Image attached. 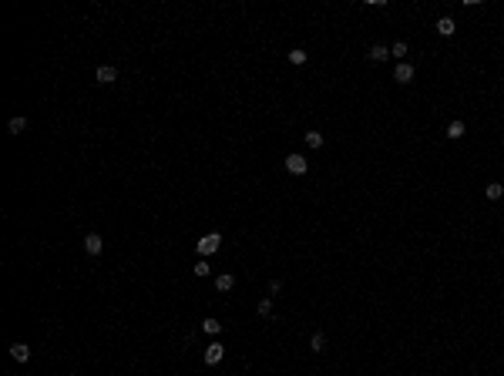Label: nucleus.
<instances>
[{
  "label": "nucleus",
  "instance_id": "nucleus-7",
  "mask_svg": "<svg viewBox=\"0 0 504 376\" xmlns=\"http://www.w3.org/2000/svg\"><path fill=\"white\" fill-rule=\"evenodd\" d=\"M10 360L27 363V360H31V346H27V343H10Z\"/></svg>",
  "mask_w": 504,
  "mask_h": 376
},
{
  "label": "nucleus",
  "instance_id": "nucleus-13",
  "mask_svg": "<svg viewBox=\"0 0 504 376\" xmlns=\"http://www.w3.org/2000/svg\"><path fill=\"white\" fill-rule=\"evenodd\" d=\"M306 148H313V152H316V148H323V135L320 131H306Z\"/></svg>",
  "mask_w": 504,
  "mask_h": 376
},
{
  "label": "nucleus",
  "instance_id": "nucleus-9",
  "mask_svg": "<svg viewBox=\"0 0 504 376\" xmlns=\"http://www.w3.org/2000/svg\"><path fill=\"white\" fill-rule=\"evenodd\" d=\"M454 31H457V24L450 20V17H440V20H437V34H440V37H450Z\"/></svg>",
  "mask_w": 504,
  "mask_h": 376
},
{
  "label": "nucleus",
  "instance_id": "nucleus-17",
  "mask_svg": "<svg viewBox=\"0 0 504 376\" xmlns=\"http://www.w3.org/2000/svg\"><path fill=\"white\" fill-rule=\"evenodd\" d=\"M407 51H410V47H407V40H397V44L390 47V54L397 57V61H400V57H407Z\"/></svg>",
  "mask_w": 504,
  "mask_h": 376
},
{
  "label": "nucleus",
  "instance_id": "nucleus-15",
  "mask_svg": "<svg viewBox=\"0 0 504 376\" xmlns=\"http://www.w3.org/2000/svg\"><path fill=\"white\" fill-rule=\"evenodd\" d=\"M7 128H10V135H20V131H27V118H10Z\"/></svg>",
  "mask_w": 504,
  "mask_h": 376
},
{
  "label": "nucleus",
  "instance_id": "nucleus-20",
  "mask_svg": "<svg viewBox=\"0 0 504 376\" xmlns=\"http://www.w3.org/2000/svg\"><path fill=\"white\" fill-rule=\"evenodd\" d=\"M192 272L199 275V279H205V275H208V262H205V259H202V262H195V269H192Z\"/></svg>",
  "mask_w": 504,
  "mask_h": 376
},
{
  "label": "nucleus",
  "instance_id": "nucleus-4",
  "mask_svg": "<svg viewBox=\"0 0 504 376\" xmlns=\"http://www.w3.org/2000/svg\"><path fill=\"white\" fill-rule=\"evenodd\" d=\"M84 252H88V256H101V252H104V242H101V235H98V232L84 235Z\"/></svg>",
  "mask_w": 504,
  "mask_h": 376
},
{
  "label": "nucleus",
  "instance_id": "nucleus-5",
  "mask_svg": "<svg viewBox=\"0 0 504 376\" xmlns=\"http://www.w3.org/2000/svg\"><path fill=\"white\" fill-rule=\"evenodd\" d=\"M306 168H309V165H306L303 155H289L286 158V171L289 175H306Z\"/></svg>",
  "mask_w": 504,
  "mask_h": 376
},
{
  "label": "nucleus",
  "instance_id": "nucleus-1",
  "mask_svg": "<svg viewBox=\"0 0 504 376\" xmlns=\"http://www.w3.org/2000/svg\"><path fill=\"white\" fill-rule=\"evenodd\" d=\"M219 245H222V235H219V232H208V235H202V239L195 242V248H199V256H202V259L215 256Z\"/></svg>",
  "mask_w": 504,
  "mask_h": 376
},
{
  "label": "nucleus",
  "instance_id": "nucleus-11",
  "mask_svg": "<svg viewBox=\"0 0 504 376\" xmlns=\"http://www.w3.org/2000/svg\"><path fill=\"white\" fill-rule=\"evenodd\" d=\"M464 121H450V124H447V138H450V141H457V138H464Z\"/></svg>",
  "mask_w": 504,
  "mask_h": 376
},
{
  "label": "nucleus",
  "instance_id": "nucleus-2",
  "mask_svg": "<svg viewBox=\"0 0 504 376\" xmlns=\"http://www.w3.org/2000/svg\"><path fill=\"white\" fill-rule=\"evenodd\" d=\"M222 356H225V346L222 343H208V349H205V366H215V363H222Z\"/></svg>",
  "mask_w": 504,
  "mask_h": 376
},
{
  "label": "nucleus",
  "instance_id": "nucleus-3",
  "mask_svg": "<svg viewBox=\"0 0 504 376\" xmlns=\"http://www.w3.org/2000/svg\"><path fill=\"white\" fill-rule=\"evenodd\" d=\"M94 78H98V84H114V81H118V67L114 64H101L94 71Z\"/></svg>",
  "mask_w": 504,
  "mask_h": 376
},
{
  "label": "nucleus",
  "instance_id": "nucleus-18",
  "mask_svg": "<svg viewBox=\"0 0 504 376\" xmlns=\"http://www.w3.org/2000/svg\"><path fill=\"white\" fill-rule=\"evenodd\" d=\"M289 64H306V51L303 47H296V51H289Z\"/></svg>",
  "mask_w": 504,
  "mask_h": 376
},
{
  "label": "nucleus",
  "instance_id": "nucleus-12",
  "mask_svg": "<svg viewBox=\"0 0 504 376\" xmlns=\"http://www.w3.org/2000/svg\"><path fill=\"white\" fill-rule=\"evenodd\" d=\"M202 333H208V336H219V333H222V322H219V319H202Z\"/></svg>",
  "mask_w": 504,
  "mask_h": 376
},
{
  "label": "nucleus",
  "instance_id": "nucleus-14",
  "mask_svg": "<svg viewBox=\"0 0 504 376\" xmlns=\"http://www.w3.org/2000/svg\"><path fill=\"white\" fill-rule=\"evenodd\" d=\"M484 195H488L491 202H497V198H501V195H504V185H501V182H491L488 188H484Z\"/></svg>",
  "mask_w": 504,
  "mask_h": 376
},
{
  "label": "nucleus",
  "instance_id": "nucleus-6",
  "mask_svg": "<svg viewBox=\"0 0 504 376\" xmlns=\"http://www.w3.org/2000/svg\"><path fill=\"white\" fill-rule=\"evenodd\" d=\"M414 74H417V71H414L410 64H403V61L393 67V81H397V84H410V81H414Z\"/></svg>",
  "mask_w": 504,
  "mask_h": 376
},
{
  "label": "nucleus",
  "instance_id": "nucleus-10",
  "mask_svg": "<svg viewBox=\"0 0 504 376\" xmlns=\"http://www.w3.org/2000/svg\"><path fill=\"white\" fill-rule=\"evenodd\" d=\"M387 57H390V47H383V44H373V47H370V61L380 64V61H387Z\"/></svg>",
  "mask_w": 504,
  "mask_h": 376
},
{
  "label": "nucleus",
  "instance_id": "nucleus-19",
  "mask_svg": "<svg viewBox=\"0 0 504 376\" xmlns=\"http://www.w3.org/2000/svg\"><path fill=\"white\" fill-rule=\"evenodd\" d=\"M256 312L262 316V319H266V316H272V299H262V303L256 306Z\"/></svg>",
  "mask_w": 504,
  "mask_h": 376
},
{
  "label": "nucleus",
  "instance_id": "nucleus-16",
  "mask_svg": "<svg viewBox=\"0 0 504 376\" xmlns=\"http://www.w3.org/2000/svg\"><path fill=\"white\" fill-rule=\"evenodd\" d=\"M323 346H326V336H323V333H313V336H309V349L313 353H323Z\"/></svg>",
  "mask_w": 504,
  "mask_h": 376
},
{
  "label": "nucleus",
  "instance_id": "nucleus-8",
  "mask_svg": "<svg viewBox=\"0 0 504 376\" xmlns=\"http://www.w3.org/2000/svg\"><path fill=\"white\" fill-rule=\"evenodd\" d=\"M215 289H219V292H232V289H235V275L222 272V275L215 279Z\"/></svg>",
  "mask_w": 504,
  "mask_h": 376
}]
</instances>
